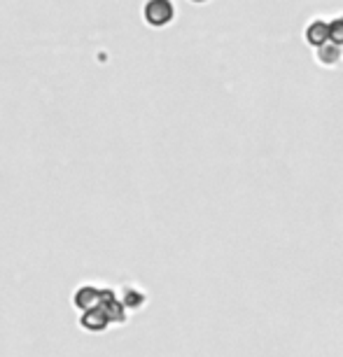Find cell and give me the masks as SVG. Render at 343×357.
<instances>
[{"mask_svg": "<svg viewBox=\"0 0 343 357\" xmlns=\"http://www.w3.org/2000/svg\"><path fill=\"white\" fill-rule=\"evenodd\" d=\"M100 308L110 318V322H124L126 320V306L124 301H117L112 289H103V299H100Z\"/></svg>", "mask_w": 343, "mask_h": 357, "instance_id": "3957f363", "label": "cell"}, {"mask_svg": "<svg viewBox=\"0 0 343 357\" xmlns=\"http://www.w3.org/2000/svg\"><path fill=\"white\" fill-rule=\"evenodd\" d=\"M143 17L152 29H164L176 17V8H173L171 0H147Z\"/></svg>", "mask_w": 343, "mask_h": 357, "instance_id": "6da1fadb", "label": "cell"}, {"mask_svg": "<svg viewBox=\"0 0 343 357\" xmlns=\"http://www.w3.org/2000/svg\"><path fill=\"white\" fill-rule=\"evenodd\" d=\"M304 40L313 47V50L327 45L329 43V22H325V19H313V22L306 26Z\"/></svg>", "mask_w": 343, "mask_h": 357, "instance_id": "7a4b0ae2", "label": "cell"}, {"mask_svg": "<svg viewBox=\"0 0 343 357\" xmlns=\"http://www.w3.org/2000/svg\"><path fill=\"white\" fill-rule=\"evenodd\" d=\"M329 43L343 47V17H336L329 22Z\"/></svg>", "mask_w": 343, "mask_h": 357, "instance_id": "ba28073f", "label": "cell"}, {"mask_svg": "<svg viewBox=\"0 0 343 357\" xmlns=\"http://www.w3.org/2000/svg\"><path fill=\"white\" fill-rule=\"evenodd\" d=\"M192 3H208V0H192Z\"/></svg>", "mask_w": 343, "mask_h": 357, "instance_id": "9c48e42d", "label": "cell"}, {"mask_svg": "<svg viewBox=\"0 0 343 357\" xmlns=\"http://www.w3.org/2000/svg\"><path fill=\"white\" fill-rule=\"evenodd\" d=\"M79 325H82L84 329H89V332H103V329H107V325H110V318L105 315L103 308H89V311L82 313V320H79Z\"/></svg>", "mask_w": 343, "mask_h": 357, "instance_id": "5b68a950", "label": "cell"}, {"mask_svg": "<svg viewBox=\"0 0 343 357\" xmlns=\"http://www.w3.org/2000/svg\"><path fill=\"white\" fill-rule=\"evenodd\" d=\"M315 56H318V63L320 66H327V68H334V66L341 63L343 54H341V47L334 45V43H327L315 50Z\"/></svg>", "mask_w": 343, "mask_h": 357, "instance_id": "8992f818", "label": "cell"}, {"mask_svg": "<svg viewBox=\"0 0 343 357\" xmlns=\"http://www.w3.org/2000/svg\"><path fill=\"white\" fill-rule=\"evenodd\" d=\"M100 299H103V289L93 287V285L79 287L77 292H75V296H73L75 306L82 308V311H89V308H98L100 306Z\"/></svg>", "mask_w": 343, "mask_h": 357, "instance_id": "277c9868", "label": "cell"}, {"mask_svg": "<svg viewBox=\"0 0 343 357\" xmlns=\"http://www.w3.org/2000/svg\"><path fill=\"white\" fill-rule=\"evenodd\" d=\"M145 304V294L136 287H126L124 289V306L126 308H140Z\"/></svg>", "mask_w": 343, "mask_h": 357, "instance_id": "52a82bcc", "label": "cell"}]
</instances>
